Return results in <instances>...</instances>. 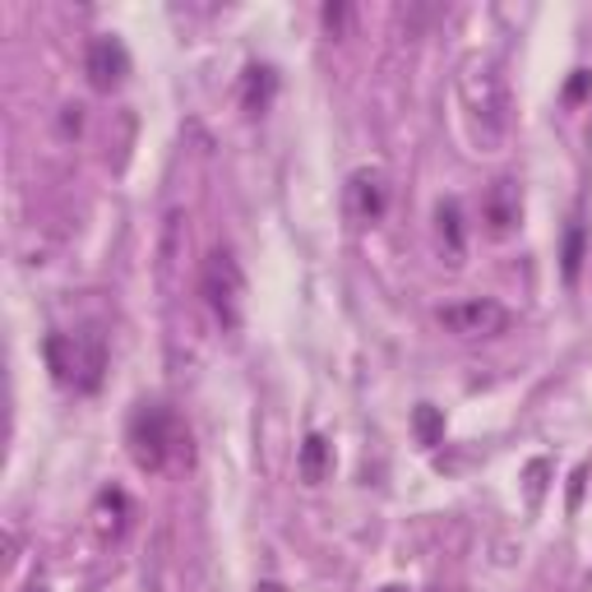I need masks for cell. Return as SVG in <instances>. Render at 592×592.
<instances>
[{"mask_svg": "<svg viewBox=\"0 0 592 592\" xmlns=\"http://www.w3.org/2000/svg\"><path fill=\"white\" fill-rule=\"evenodd\" d=\"M125 449L139 472H167L176 463H190V430L167 403H139L125 426Z\"/></svg>", "mask_w": 592, "mask_h": 592, "instance_id": "obj_1", "label": "cell"}, {"mask_svg": "<svg viewBox=\"0 0 592 592\" xmlns=\"http://www.w3.org/2000/svg\"><path fill=\"white\" fill-rule=\"evenodd\" d=\"M46 366L61 384L80 394L102 390V375H107V339L97 329H74V333H51L42 343Z\"/></svg>", "mask_w": 592, "mask_h": 592, "instance_id": "obj_2", "label": "cell"}, {"mask_svg": "<svg viewBox=\"0 0 592 592\" xmlns=\"http://www.w3.org/2000/svg\"><path fill=\"white\" fill-rule=\"evenodd\" d=\"M458 93H463V112H468V125H472V139L496 148L509 135V89L500 80V70L496 65H468Z\"/></svg>", "mask_w": 592, "mask_h": 592, "instance_id": "obj_3", "label": "cell"}, {"mask_svg": "<svg viewBox=\"0 0 592 592\" xmlns=\"http://www.w3.org/2000/svg\"><path fill=\"white\" fill-rule=\"evenodd\" d=\"M199 292L209 301V311L218 315L222 329L241 324V305H246V273L231 250H209V260L199 269Z\"/></svg>", "mask_w": 592, "mask_h": 592, "instance_id": "obj_4", "label": "cell"}, {"mask_svg": "<svg viewBox=\"0 0 592 592\" xmlns=\"http://www.w3.org/2000/svg\"><path fill=\"white\" fill-rule=\"evenodd\" d=\"M440 320L454 339H496V333L509 329V311L491 297H472V301H454V305H440Z\"/></svg>", "mask_w": 592, "mask_h": 592, "instance_id": "obj_5", "label": "cell"}, {"mask_svg": "<svg viewBox=\"0 0 592 592\" xmlns=\"http://www.w3.org/2000/svg\"><path fill=\"white\" fill-rule=\"evenodd\" d=\"M84 74H89V84L97 93H112L125 84V74H131V51H125L121 38L112 33H102L89 42V56H84Z\"/></svg>", "mask_w": 592, "mask_h": 592, "instance_id": "obj_6", "label": "cell"}, {"mask_svg": "<svg viewBox=\"0 0 592 592\" xmlns=\"http://www.w3.org/2000/svg\"><path fill=\"white\" fill-rule=\"evenodd\" d=\"M384 204H390V186H384V176L375 167L352 172V181H347V218L356 227H371V222H380Z\"/></svg>", "mask_w": 592, "mask_h": 592, "instance_id": "obj_7", "label": "cell"}, {"mask_svg": "<svg viewBox=\"0 0 592 592\" xmlns=\"http://www.w3.org/2000/svg\"><path fill=\"white\" fill-rule=\"evenodd\" d=\"M523 218V204H519V186L513 181H496L491 195H486V227H491V237H509L513 227Z\"/></svg>", "mask_w": 592, "mask_h": 592, "instance_id": "obj_8", "label": "cell"}, {"mask_svg": "<svg viewBox=\"0 0 592 592\" xmlns=\"http://www.w3.org/2000/svg\"><path fill=\"white\" fill-rule=\"evenodd\" d=\"M297 468H301V481H305V486H320V481L333 472V445L324 440V435H305Z\"/></svg>", "mask_w": 592, "mask_h": 592, "instance_id": "obj_9", "label": "cell"}, {"mask_svg": "<svg viewBox=\"0 0 592 592\" xmlns=\"http://www.w3.org/2000/svg\"><path fill=\"white\" fill-rule=\"evenodd\" d=\"M125 513H131V500H125V491H102L97 505H93V528L102 537H121L125 532Z\"/></svg>", "mask_w": 592, "mask_h": 592, "instance_id": "obj_10", "label": "cell"}, {"mask_svg": "<svg viewBox=\"0 0 592 592\" xmlns=\"http://www.w3.org/2000/svg\"><path fill=\"white\" fill-rule=\"evenodd\" d=\"M273 89H278V74H273L269 65H250V70H246V80H241V102H246V112H250V116H260V112L269 107Z\"/></svg>", "mask_w": 592, "mask_h": 592, "instance_id": "obj_11", "label": "cell"}, {"mask_svg": "<svg viewBox=\"0 0 592 592\" xmlns=\"http://www.w3.org/2000/svg\"><path fill=\"white\" fill-rule=\"evenodd\" d=\"M435 222H440V237L449 241V264L463 260V214H458V204L445 199L440 209H435Z\"/></svg>", "mask_w": 592, "mask_h": 592, "instance_id": "obj_12", "label": "cell"}, {"mask_svg": "<svg viewBox=\"0 0 592 592\" xmlns=\"http://www.w3.org/2000/svg\"><path fill=\"white\" fill-rule=\"evenodd\" d=\"M412 426H417V440H422L426 449L440 445V435H445V417H440V412H435L430 403H422L417 412H412Z\"/></svg>", "mask_w": 592, "mask_h": 592, "instance_id": "obj_13", "label": "cell"}, {"mask_svg": "<svg viewBox=\"0 0 592 592\" xmlns=\"http://www.w3.org/2000/svg\"><path fill=\"white\" fill-rule=\"evenodd\" d=\"M579 260H583V227H570V241H564V278H579Z\"/></svg>", "mask_w": 592, "mask_h": 592, "instance_id": "obj_14", "label": "cell"}, {"mask_svg": "<svg viewBox=\"0 0 592 592\" xmlns=\"http://www.w3.org/2000/svg\"><path fill=\"white\" fill-rule=\"evenodd\" d=\"M255 592H288V588H282L278 579H264V583H260V588H255Z\"/></svg>", "mask_w": 592, "mask_h": 592, "instance_id": "obj_15", "label": "cell"}, {"mask_svg": "<svg viewBox=\"0 0 592 592\" xmlns=\"http://www.w3.org/2000/svg\"><path fill=\"white\" fill-rule=\"evenodd\" d=\"M23 592H46V588H42V583H29V588H23Z\"/></svg>", "mask_w": 592, "mask_h": 592, "instance_id": "obj_16", "label": "cell"}, {"mask_svg": "<svg viewBox=\"0 0 592 592\" xmlns=\"http://www.w3.org/2000/svg\"><path fill=\"white\" fill-rule=\"evenodd\" d=\"M384 592H403V588H384Z\"/></svg>", "mask_w": 592, "mask_h": 592, "instance_id": "obj_17", "label": "cell"}]
</instances>
